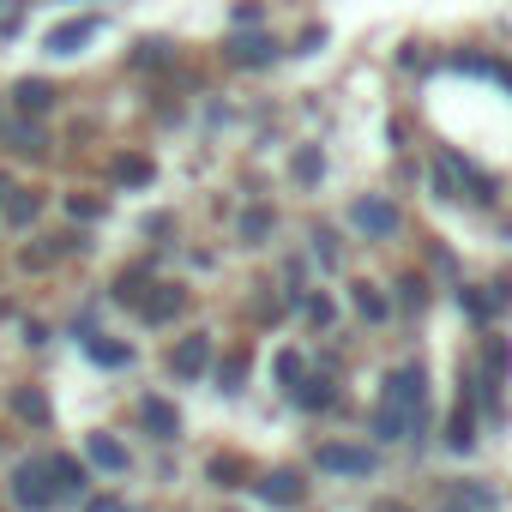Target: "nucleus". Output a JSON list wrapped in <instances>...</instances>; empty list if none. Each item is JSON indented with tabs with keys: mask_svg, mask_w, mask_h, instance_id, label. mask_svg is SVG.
Returning <instances> with one entry per match:
<instances>
[{
	"mask_svg": "<svg viewBox=\"0 0 512 512\" xmlns=\"http://www.w3.org/2000/svg\"><path fill=\"white\" fill-rule=\"evenodd\" d=\"M422 410H428V374L416 362L386 374V398H380V416H374L380 440H410L422 428Z\"/></svg>",
	"mask_w": 512,
	"mask_h": 512,
	"instance_id": "1",
	"label": "nucleus"
},
{
	"mask_svg": "<svg viewBox=\"0 0 512 512\" xmlns=\"http://www.w3.org/2000/svg\"><path fill=\"white\" fill-rule=\"evenodd\" d=\"M440 512H500V494L488 482H452L440 494Z\"/></svg>",
	"mask_w": 512,
	"mask_h": 512,
	"instance_id": "2",
	"label": "nucleus"
},
{
	"mask_svg": "<svg viewBox=\"0 0 512 512\" xmlns=\"http://www.w3.org/2000/svg\"><path fill=\"white\" fill-rule=\"evenodd\" d=\"M314 458H320V470H332V476H368V470H374V452H368V446H320Z\"/></svg>",
	"mask_w": 512,
	"mask_h": 512,
	"instance_id": "3",
	"label": "nucleus"
},
{
	"mask_svg": "<svg viewBox=\"0 0 512 512\" xmlns=\"http://www.w3.org/2000/svg\"><path fill=\"white\" fill-rule=\"evenodd\" d=\"M13 494H19L25 512H49V506H55V488L43 482V464H25V470L13 476Z\"/></svg>",
	"mask_w": 512,
	"mask_h": 512,
	"instance_id": "4",
	"label": "nucleus"
},
{
	"mask_svg": "<svg viewBox=\"0 0 512 512\" xmlns=\"http://www.w3.org/2000/svg\"><path fill=\"white\" fill-rule=\"evenodd\" d=\"M350 223H356L362 235H392V229H398V211H392L386 199H356V205H350Z\"/></svg>",
	"mask_w": 512,
	"mask_h": 512,
	"instance_id": "5",
	"label": "nucleus"
},
{
	"mask_svg": "<svg viewBox=\"0 0 512 512\" xmlns=\"http://www.w3.org/2000/svg\"><path fill=\"white\" fill-rule=\"evenodd\" d=\"M91 37H97V19H91V13H85V19H67V25L49 31V55H79Z\"/></svg>",
	"mask_w": 512,
	"mask_h": 512,
	"instance_id": "6",
	"label": "nucleus"
},
{
	"mask_svg": "<svg viewBox=\"0 0 512 512\" xmlns=\"http://www.w3.org/2000/svg\"><path fill=\"white\" fill-rule=\"evenodd\" d=\"M169 368H175L181 380H199V374L211 368V338H181L175 356H169Z\"/></svg>",
	"mask_w": 512,
	"mask_h": 512,
	"instance_id": "7",
	"label": "nucleus"
},
{
	"mask_svg": "<svg viewBox=\"0 0 512 512\" xmlns=\"http://www.w3.org/2000/svg\"><path fill=\"white\" fill-rule=\"evenodd\" d=\"M302 494H308V482H302L296 470H272V476L260 482V500H266V506H296Z\"/></svg>",
	"mask_w": 512,
	"mask_h": 512,
	"instance_id": "8",
	"label": "nucleus"
},
{
	"mask_svg": "<svg viewBox=\"0 0 512 512\" xmlns=\"http://www.w3.org/2000/svg\"><path fill=\"white\" fill-rule=\"evenodd\" d=\"M187 308V290H175V284H157V296H145L139 302V314L151 320V326H163V320H175Z\"/></svg>",
	"mask_w": 512,
	"mask_h": 512,
	"instance_id": "9",
	"label": "nucleus"
},
{
	"mask_svg": "<svg viewBox=\"0 0 512 512\" xmlns=\"http://www.w3.org/2000/svg\"><path fill=\"white\" fill-rule=\"evenodd\" d=\"M13 103H19L25 115H43V109L55 103V85H49V79H19V85H13Z\"/></svg>",
	"mask_w": 512,
	"mask_h": 512,
	"instance_id": "10",
	"label": "nucleus"
},
{
	"mask_svg": "<svg viewBox=\"0 0 512 512\" xmlns=\"http://www.w3.org/2000/svg\"><path fill=\"white\" fill-rule=\"evenodd\" d=\"M139 416H145V428H151L157 440H175V428H181V416H175V404H169V398H145V410H139Z\"/></svg>",
	"mask_w": 512,
	"mask_h": 512,
	"instance_id": "11",
	"label": "nucleus"
},
{
	"mask_svg": "<svg viewBox=\"0 0 512 512\" xmlns=\"http://www.w3.org/2000/svg\"><path fill=\"white\" fill-rule=\"evenodd\" d=\"M85 452H91V464H103V470H127L133 458H127V446L121 440H109V434H91L85 440Z\"/></svg>",
	"mask_w": 512,
	"mask_h": 512,
	"instance_id": "12",
	"label": "nucleus"
},
{
	"mask_svg": "<svg viewBox=\"0 0 512 512\" xmlns=\"http://www.w3.org/2000/svg\"><path fill=\"white\" fill-rule=\"evenodd\" d=\"M229 61H235V67H266V61H278V43H266V37H241V43L229 49Z\"/></svg>",
	"mask_w": 512,
	"mask_h": 512,
	"instance_id": "13",
	"label": "nucleus"
},
{
	"mask_svg": "<svg viewBox=\"0 0 512 512\" xmlns=\"http://www.w3.org/2000/svg\"><path fill=\"white\" fill-rule=\"evenodd\" d=\"M37 211H43V193H25V187H13V193H7V223H19V229H25V223H37Z\"/></svg>",
	"mask_w": 512,
	"mask_h": 512,
	"instance_id": "14",
	"label": "nucleus"
},
{
	"mask_svg": "<svg viewBox=\"0 0 512 512\" xmlns=\"http://www.w3.org/2000/svg\"><path fill=\"white\" fill-rule=\"evenodd\" d=\"M446 446H452V452H470V446H476V422H470V404H458V410H452V422H446Z\"/></svg>",
	"mask_w": 512,
	"mask_h": 512,
	"instance_id": "15",
	"label": "nucleus"
},
{
	"mask_svg": "<svg viewBox=\"0 0 512 512\" xmlns=\"http://www.w3.org/2000/svg\"><path fill=\"white\" fill-rule=\"evenodd\" d=\"M115 181L121 187H151V157H133V151L115 157Z\"/></svg>",
	"mask_w": 512,
	"mask_h": 512,
	"instance_id": "16",
	"label": "nucleus"
},
{
	"mask_svg": "<svg viewBox=\"0 0 512 512\" xmlns=\"http://www.w3.org/2000/svg\"><path fill=\"white\" fill-rule=\"evenodd\" d=\"M290 398H296L302 410H326V404H332V380H296Z\"/></svg>",
	"mask_w": 512,
	"mask_h": 512,
	"instance_id": "17",
	"label": "nucleus"
},
{
	"mask_svg": "<svg viewBox=\"0 0 512 512\" xmlns=\"http://www.w3.org/2000/svg\"><path fill=\"white\" fill-rule=\"evenodd\" d=\"M43 470L55 476V494H79V488H85V470H79L73 458H49Z\"/></svg>",
	"mask_w": 512,
	"mask_h": 512,
	"instance_id": "18",
	"label": "nucleus"
},
{
	"mask_svg": "<svg viewBox=\"0 0 512 512\" xmlns=\"http://www.w3.org/2000/svg\"><path fill=\"white\" fill-rule=\"evenodd\" d=\"M13 410H19L25 422H49V398H43L37 386H19V392H13Z\"/></svg>",
	"mask_w": 512,
	"mask_h": 512,
	"instance_id": "19",
	"label": "nucleus"
},
{
	"mask_svg": "<svg viewBox=\"0 0 512 512\" xmlns=\"http://www.w3.org/2000/svg\"><path fill=\"white\" fill-rule=\"evenodd\" d=\"M85 356H91V362H103V368H127V362H133V350H127V344H103V338H91V344H85Z\"/></svg>",
	"mask_w": 512,
	"mask_h": 512,
	"instance_id": "20",
	"label": "nucleus"
},
{
	"mask_svg": "<svg viewBox=\"0 0 512 512\" xmlns=\"http://www.w3.org/2000/svg\"><path fill=\"white\" fill-rule=\"evenodd\" d=\"M247 362H253V356H247V350H235V356L217 368V386H223V392H241V380H247Z\"/></svg>",
	"mask_w": 512,
	"mask_h": 512,
	"instance_id": "21",
	"label": "nucleus"
},
{
	"mask_svg": "<svg viewBox=\"0 0 512 512\" xmlns=\"http://www.w3.org/2000/svg\"><path fill=\"white\" fill-rule=\"evenodd\" d=\"M211 482H223V488H247V464H241V458H211Z\"/></svg>",
	"mask_w": 512,
	"mask_h": 512,
	"instance_id": "22",
	"label": "nucleus"
},
{
	"mask_svg": "<svg viewBox=\"0 0 512 512\" xmlns=\"http://www.w3.org/2000/svg\"><path fill=\"white\" fill-rule=\"evenodd\" d=\"M241 235H247V241H266V235H272V211H266V205H253V211L241 217Z\"/></svg>",
	"mask_w": 512,
	"mask_h": 512,
	"instance_id": "23",
	"label": "nucleus"
},
{
	"mask_svg": "<svg viewBox=\"0 0 512 512\" xmlns=\"http://www.w3.org/2000/svg\"><path fill=\"white\" fill-rule=\"evenodd\" d=\"M356 308H362V320H386V296L374 284H356Z\"/></svg>",
	"mask_w": 512,
	"mask_h": 512,
	"instance_id": "24",
	"label": "nucleus"
},
{
	"mask_svg": "<svg viewBox=\"0 0 512 512\" xmlns=\"http://www.w3.org/2000/svg\"><path fill=\"white\" fill-rule=\"evenodd\" d=\"M302 374H308V362H302L296 350H284V356H278V380H284V392H290V386H296Z\"/></svg>",
	"mask_w": 512,
	"mask_h": 512,
	"instance_id": "25",
	"label": "nucleus"
},
{
	"mask_svg": "<svg viewBox=\"0 0 512 512\" xmlns=\"http://www.w3.org/2000/svg\"><path fill=\"white\" fill-rule=\"evenodd\" d=\"M67 211L91 223V217H103V199H91V193H73V199H67Z\"/></svg>",
	"mask_w": 512,
	"mask_h": 512,
	"instance_id": "26",
	"label": "nucleus"
},
{
	"mask_svg": "<svg viewBox=\"0 0 512 512\" xmlns=\"http://www.w3.org/2000/svg\"><path fill=\"white\" fill-rule=\"evenodd\" d=\"M169 61V43H139V67H163Z\"/></svg>",
	"mask_w": 512,
	"mask_h": 512,
	"instance_id": "27",
	"label": "nucleus"
},
{
	"mask_svg": "<svg viewBox=\"0 0 512 512\" xmlns=\"http://www.w3.org/2000/svg\"><path fill=\"white\" fill-rule=\"evenodd\" d=\"M13 145H19V151H43V133H37V127H13Z\"/></svg>",
	"mask_w": 512,
	"mask_h": 512,
	"instance_id": "28",
	"label": "nucleus"
},
{
	"mask_svg": "<svg viewBox=\"0 0 512 512\" xmlns=\"http://www.w3.org/2000/svg\"><path fill=\"white\" fill-rule=\"evenodd\" d=\"M296 175H302V181H320V151H302V157H296Z\"/></svg>",
	"mask_w": 512,
	"mask_h": 512,
	"instance_id": "29",
	"label": "nucleus"
},
{
	"mask_svg": "<svg viewBox=\"0 0 512 512\" xmlns=\"http://www.w3.org/2000/svg\"><path fill=\"white\" fill-rule=\"evenodd\" d=\"M398 290H404V308H422V302H428V290H422L416 278H410V284H398Z\"/></svg>",
	"mask_w": 512,
	"mask_h": 512,
	"instance_id": "30",
	"label": "nucleus"
},
{
	"mask_svg": "<svg viewBox=\"0 0 512 512\" xmlns=\"http://www.w3.org/2000/svg\"><path fill=\"white\" fill-rule=\"evenodd\" d=\"M308 320H314V326H326V320H332V302H326V296H314V302H308Z\"/></svg>",
	"mask_w": 512,
	"mask_h": 512,
	"instance_id": "31",
	"label": "nucleus"
},
{
	"mask_svg": "<svg viewBox=\"0 0 512 512\" xmlns=\"http://www.w3.org/2000/svg\"><path fill=\"white\" fill-rule=\"evenodd\" d=\"M85 512H121V506H115V500H109V494H103V500H91V506H85Z\"/></svg>",
	"mask_w": 512,
	"mask_h": 512,
	"instance_id": "32",
	"label": "nucleus"
},
{
	"mask_svg": "<svg viewBox=\"0 0 512 512\" xmlns=\"http://www.w3.org/2000/svg\"><path fill=\"white\" fill-rule=\"evenodd\" d=\"M0 193H13V181H7V175H0Z\"/></svg>",
	"mask_w": 512,
	"mask_h": 512,
	"instance_id": "33",
	"label": "nucleus"
}]
</instances>
